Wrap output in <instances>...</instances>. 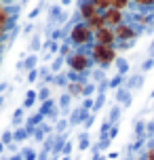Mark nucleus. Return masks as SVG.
Returning a JSON list of instances; mask_svg holds the SVG:
<instances>
[{"label":"nucleus","instance_id":"nucleus-1","mask_svg":"<svg viewBox=\"0 0 154 160\" xmlns=\"http://www.w3.org/2000/svg\"><path fill=\"white\" fill-rule=\"evenodd\" d=\"M89 55H91V61H93L95 68H101V70L108 72V68L114 65V61H116L118 51H116V47H105V44L93 42L89 47Z\"/></svg>","mask_w":154,"mask_h":160},{"label":"nucleus","instance_id":"nucleus-2","mask_svg":"<svg viewBox=\"0 0 154 160\" xmlns=\"http://www.w3.org/2000/svg\"><path fill=\"white\" fill-rule=\"evenodd\" d=\"M65 65H68V70H72L76 74H87L95 68L93 61H91L89 48H74L72 55L65 57Z\"/></svg>","mask_w":154,"mask_h":160},{"label":"nucleus","instance_id":"nucleus-3","mask_svg":"<svg viewBox=\"0 0 154 160\" xmlns=\"http://www.w3.org/2000/svg\"><path fill=\"white\" fill-rule=\"evenodd\" d=\"M68 42L76 48H89L93 44V32L89 30V25L76 21V23L68 30Z\"/></svg>","mask_w":154,"mask_h":160},{"label":"nucleus","instance_id":"nucleus-4","mask_svg":"<svg viewBox=\"0 0 154 160\" xmlns=\"http://www.w3.org/2000/svg\"><path fill=\"white\" fill-rule=\"evenodd\" d=\"M17 23V7H8V4H0V34L8 36V32L13 30V25Z\"/></svg>","mask_w":154,"mask_h":160},{"label":"nucleus","instance_id":"nucleus-5","mask_svg":"<svg viewBox=\"0 0 154 160\" xmlns=\"http://www.w3.org/2000/svg\"><path fill=\"white\" fill-rule=\"evenodd\" d=\"M114 34H116V42H125V40H137L144 34V30H139L137 25L125 21L118 28H114Z\"/></svg>","mask_w":154,"mask_h":160},{"label":"nucleus","instance_id":"nucleus-6","mask_svg":"<svg viewBox=\"0 0 154 160\" xmlns=\"http://www.w3.org/2000/svg\"><path fill=\"white\" fill-rule=\"evenodd\" d=\"M93 42H97V44H105V47H114V44H116V34H114L112 28L104 25L101 30L93 32Z\"/></svg>","mask_w":154,"mask_h":160},{"label":"nucleus","instance_id":"nucleus-7","mask_svg":"<svg viewBox=\"0 0 154 160\" xmlns=\"http://www.w3.org/2000/svg\"><path fill=\"white\" fill-rule=\"evenodd\" d=\"M101 15H104V21H105V25H108V28H118V25L121 23H125V21H127V15H125V13H122V11H116V8H108V11H104V13H101Z\"/></svg>","mask_w":154,"mask_h":160},{"label":"nucleus","instance_id":"nucleus-8","mask_svg":"<svg viewBox=\"0 0 154 160\" xmlns=\"http://www.w3.org/2000/svg\"><path fill=\"white\" fill-rule=\"evenodd\" d=\"M93 15H97L95 7L91 4V0H78V11H76V19L78 21H89Z\"/></svg>","mask_w":154,"mask_h":160},{"label":"nucleus","instance_id":"nucleus-9","mask_svg":"<svg viewBox=\"0 0 154 160\" xmlns=\"http://www.w3.org/2000/svg\"><path fill=\"white\" fill-rule=\"evenodd\" d=\"M38 65H40V57H38V53H28L25 57L19 59L17 70H19V72H30V70H36Z\"/></svg>","mask_w":154,"mask_h":160},{"label":"nucleus","instance_id":"nucleus-10","mask_svg":"<svg viewBox=\"0 0 154 160\" xmlns=\"http://www.w3.org/2000/svg\"><path fill=\"white\" fill-rule=\"evenodd\" d=\"M144 78H146V74H141V72H133V74H129L127 78H125V84L122 87L127 88V91H137V88H141L144 87Z\"/></svg>","mask_w":154,"mask_h":160},{"label":"nucleus","instance_id":"nucleus-11","mask_svg":"<svg viewBox=\"0 0 154 160\" xmlns=\"http://www.w3.org/2000/svg\"><path fill=\"white\" fill-rule=\"evenodd\" d=\"M89 110H82L80 105L78 108H74L72 112H70V116H68V122H70V127H82V122L89 118Z\"/></svg>","mask_w":154,"mask_h":160},{"label":"nucleus","instance_id":"nucleus-12","mask_svg":"<svg viewBox=\"0 0 154 160\" xmlns=\"http://www.w3.org/2000/svg\"><path fill=\"white\" fill-rule=\"evenodd\" d=\"M114 95H116V103L118 105H122V110H127V108H131V103H133V93L131 91H127L125 87H121V88H116L114 91Z\"/></svg>","mask_w":154,"mask_h":160},{"label":"nucleus","instance_id":"nucleus-13","mask_svg":"<svg viewBox=\"0 0 154 160\" xmlns=\"http://www.w3.org/2000/svg\"><path fill=\"white\" fill-rule=\"evenodd\" d=\"M36 103H38V93H36V88H28L25 95H23V103H21V108L28 112V110H32Z\"/></svg>","mask_w":154,"mask_h":160},{"label":"nucleus","instance_id":"nucleus-14","mask_svg":"<svg viewBox=\"0 0 154 160\" xmlns=\"http://www.w3.org/2000/svg\"><path fill=\"white\" fill-rule=\"evenodd\" d=\"M82 87H85V82H68L64 91L70 93L72 99H82Z\"/></svg>","mask_w":154,"mask_h":160},{"label":"nucleus","instance_id":"nucleus-15","mask_svg":"<svg viewBox=\"0 0 154 160\" xmlns=\"http://www.w3.org/2000/svg\"><path fill=\"white\" fill-rule=\"evenodd\" d=\"M42 34H32V38H30V42H28V53H40L42 48Z\"/></svg>","mask_w":154,"mask_h":160},{"label":"nucleus","instance_id":"nucleus-16","mask_svg":"<svg viewBox=\"0 0 154 160\" xmlns=\"http://www.w3.org/2000/svg\"><path fill=\"white\" fill-rule=\"evenodd\" d=\"M64 65H65V57L55 55V57H53V59L49 61V72H51V74H59V72H64Z\"/></svg>","mask_w":154,"mask_h":160},{"label":"nucleus","instance_id":"nucleus-17","mask_svg":"<svg viewBox=\"0 0 154 160\" xmlns=\"http://www.w3.org/2000/svg\"><path fill=\"white\" fill-rule=\"evenodd\" d=\"M114 65H116V74H122V76H129V74H131L129 59H125V57H116Z\"/></svg>","mask_w":154,"mask_h":160},{"label":"nucleus","instance_id":"nucleus-18","mask_svg":"<svg viewBox=\"0 0 154 160\" xmlns=\"http://www.w3.org/2000/svg\"><path fill=\"white\" fill-rule=\"evenodd\" d=\"M82 23H87V25H89V30H91V32H97V30H101V28L105 25V21H104V15H101V13H97V15H93V17H91L89 21H82Z\"/></svg>","mask_w":154,"mask_h":160},{"label":"nucleus","instance_id":"nucleus-19","mask_svg":"<svg viewBox=\"0 0 154 160\" xmlns=\"http://www.w3.org/2000/svg\"><path fill=\"white\" fill-rule=\"evenodd\" d=\"M23 124H25V110L19 105L15 112H13V116H11V127L17 128V127H23Z\"/></svg>","mask_w":154,"mask_h":160},{"label":"nucleus","instance_id":"nucleus-20","mask_svg":"<svg viewBox=\"0 0 154 160\" xmlns=\"http://www.w3.org/2000/svg\"><path fill=\"white\" fill-rule=\"evenodd\" d=\"M30 137H32V133H30L25 127H17L15 131H13V141H15V143H23V141H28Z\"/></svg>","mask_w":154,"mask_h":160},{"label":"nucleus","instance_id":"nucleus-21","mask_svg":"<svg viewBox=\"0 0 154 160\" xmlns=\"http://www.w3.org/2000/svg\"><path fill=\"white\" fill-rule=\"evenodd\" d=\"M121 116H122V105H118V103H114L112 108H110V112H108V122L110 124H118V120H121Z\"/></svg>","mask_w":154,"mask_h":160},{"label":"nucleus","instance_id":"nucleus-22","mask_svg":"<svg viewBox=\"0 0 154 160\" xmlns=\"http://www.w3.org/2000/svg\"><path fill=\"white\" fill-rule=\"evenodd\" d=\"M91 148V137L87 131H82V133H78V143H76V150L78 152H85V150H89Z\"/></svg>","mask_w":154,"mask_h":160},{"label":"nucleus","instance_id":"nucleus-23","mask_svg":"<svg viewBox=\"0 0 154 160\" xmlns=\"http://www.w3.org/2000/svg\"><path fill=\"white\" fill-rule=\"evenodd\" d=\"M105 97H108V93H97V95L93 97V110H91L93 114H99L101 110H104V105H105Z\"/></svg>","mask_w":154,"mask_h":160},{"label":"nucleus","instance_id":"nucleus-24","mask_svg":"<svg viewBox=\"0 0 154 160\" xmlns=\"http://www.w3.org/2000/svg\"><path fill=\"white\" fill-rule=\"evenodd\" d=\"M125 78L127 76H122V74H114L112 78H108V91H116V88H121L125 84Z\"/></svg>","mask_w":154,"mask_h":160},{"label":"nucleus","instance_id":"nucleus-25","mask_svg":"<svg viewBox=\"0 0 154 160\" xmlns=\"http://www.w3.org/2000/svg\"><path fill=\"white\" fill-rule=\"evenodd\" d=\"M55 105H57V101H55V99H47V101H42V103L38 105V112H40L42 116L47 118V116H49V114L53 112V108H55Z\"/></svg>","mask_w":154,"mask_h":160},{"label":"nucleus","instance_id":"nucleus-26","mask_svg":"<svg viewBox=\"0 0 154 160\" xmlns=\"http://www.w3.org/2000/svg\"><path fill=\"white\" fill-rule=\"evenodd\" d=\"M105 78H108V72H105V70H101V68H93V70H91V76H89L91 82H101V80H105Z\"/></svg>","mask_w":154,"mask_h":160},{"label":"nucleus","instance_id":"nucleus-27","mask_svg":"<svg viewBox=\"0 0 154 160\" xmlns=\"http://www.w3.org/2000/svg\"><path fill=\"white\" fill-rule=\"evenodd\" d=\"M68 127H70L68 118H64V116H61V118L53 124V133H55V135H61V133H65V131H68Z\"/></svg>","mask_w":154,"mask_h":160},{"label":"nucleus","instance_id":"nucleus-28","mask_svg":"<svg viewBox=\"0 0 154 160\" xmlns=\"http://www.w3.org/2000/svg\"><path fill=\"white\" fill-rule=\"evenodd\" d=\"M97 95V82H85V87H82V97H95Z\"/></svg>","mask_w":154,"mask_h":160},{"label":"nucleus","instance_id":"nucleus-29","mask_svg":"<svg viewBox=\"0 0 154 160\" xmlns=\"http://www.w3.org/2000/svg\"><path fill=\"white\" fill-rule=\"evenodd\" d=\"M133 128H135V131H133L135 139H137V137H144V135H146V120H144V118H137Z\"/></svg>","mask_w":154,"mask_h":160},{"label":"nucleus","instance_id":"nucleus-30","mask_svg":"<svg viewBox=\"0 0 154 160\" xmlns=\"http://www.w3.org/2000/svg\"><path fill=\"white\" fill-rule=\"evenodd\" d=\"M19 152H21V158L23 160H38V152H36L34 148H30V145H28V148H21Z\"/></svg>","mask_w":154,"mask_h":160},{"label":"nucleus","instance_id":"nucleus-31","mask_svg":"<svg viewBox=\"0 0 154 160\" xmlns=\"http://www.w3.org/2000/svg\"><path fill=\"white\" fill-rule=\"evenodd\" d=\"M36 93H38V103H42V101L51 99V87H49V84H42Z\"/></svg>","mask_w":154,"mask_h":160},{"label":"nucleus","instance_id":"nucleus-32","mask_svg":"<svg viewBox=\"0 0 154 160\" xmlns=\"http://www.w3.org/2000/svg\"><path fill=\"white\" fill-rule=\"evenodd\" d=\"M51 84H55V87H61V88H65V84H68V76H65V72H59V74H55L53 76V82Z\"/></svg>","mask_w":154,"mask_h":160},{"label":"nucleus","instance_id":"nucleus-33","mask_svg":"<svg viewBox=\"0 0 154 160\" xmlns=\"http://www.w3.org/2000/svg\"><path fill=\"white\" fill-rule=\"evenodd\" d=\"M133 44H135V40H125V42H116L114 47H116V51H118V53H127V51H131V48H133Z\"/></svg>","mask_w":154,"mask_h":160},{"label":"nucleus","instance_id":"nucleus-34","mask_svg":"<svg viewBox=\"0 0 154 160\" xmlns=\"http://www.w3.org/2000/svg\"><path fill=\"white\" fill-rule=\"evenodd\" d=\"M72 51H74V47L68 42V40H64L61 44H59V53L57 55H61V57H68V55H72Z\"/></svg>","mask_w":154,"mask_h":160},{"label":"nucleus","instance_id":"nucleus-35","mask_svg":"<svg viewBox=\"0 0 154 160\" xmlns=\"http://www.w3.org/2000/svg\"><path fill=\"white\" fill-rule=\"evenodd\" d=\"M32 139L36 141V143H42V141L47 139V133H44V128H42V127H36V128H34V133H32Z\"/></svg>","mask_w":154,"mask_h":160},{"label":"nucleus","instance_id":"nucleus-36","mask_svg":"<svg viewBox=\"0 0 154 160\" xmlns=\"http://www.w3.org/2000/svg\"><path fill=\"white\" fill-rule=\"evenodd\" d=\"M152 70H154V59H152V57H146V59L141 61L139 72H141V74H148V72H152Z\"/></svg>","mask_w":154,"mask_h":160},{"label":"nucleus","instance_id":"nucleus-37","mask_svg":"<svg viewBox=\"0 0 154 160\" xmlns=\"http://www.w3.org/2000/svg\"><path fill=\"white\" fill-rule=\"evenodd\" d=\"M112 127H114V124H110V122H108V118H104V122H101V127H99V139H105Z\"/></svg>","mask_w":154,"mask_h":160},{"label":"nucleus","instance_id":"nucleus-38","mask_svg":"<svg viewBox=\"0 0 154 160\" xmlns=\"http://www.w3.org/2000/svg\"><path fill=\"white\" fill-rule=\"evenodd\" d=\"M0 141H2L4 145L13 143V128H4V131H2V135H0Z\"/></svg>","mask_w":154,"mask_h":160},{"label":"nucleus","instance_id":"nucleus-39","mask_svg":"<svg viewBox=\"0 0 154 160\" xmlns=\"http://www.w3.org/2000/svg\"><path fill=\"white\" fill-rule=\"evenodd\" d=\"M38 76H40L38 74V68L36 70H30V72H25V82L28 84H34V82H38Z\"/></svg>","mask_w":154,"mask_h":160},{"label":"nucleus","instance_id":"nucleus-40","mask_svg":"<svg viewBox=\"0 0 154 160\" xmlns=\"http://www.w3.org/2000/svg\"><path fill=\"white\" fill-rule=\"evenodd\" d=\"M42 8H44V2H40V4H36V7H34L32 11H30V15H28V19H30V21H34V19H36V17H38V15L42 13Z\"/></svg>","mask_w":154,"mask_h":160},{"label":"nucleus","instance_id":"nucleus-41","mask_svg":"<svg viewBox=\"0 0 154 160\" xmlns=\"http://www.w3.org/2000/svg\"><path fill=\"white\" fill-rule=\"evenodd\" d=\"M95 116H97V114H93V112L89 114V118L82 122V131H87V133H89V128L93 127V124H95Z\"/></svg>","mask_w":154,"mask_h":160},{"label":"nucleus","instance_id":"nucleus-42","mask_svg":"<svg viewBox=\"0 0 154 160\" xmlns=\"http://www.w3.org/2000/svg\"><path fill=\"white\" fill-rule=\"evenodd\" d=\"M72 150H74V141H72V139H68V141L64 143V148H61V156H70Z\"/></svg>","mask_w":154,"mask_h":160},{"label":"nucleus","instance_id":"nucleus-43","mask_svg":"<svg viewBox=\"0 0 154 160\" xmlns=\"http://www.w3.org/2000/svg\"><path fill=\"white\" fill-rule=\"evenodd\" d=\"M82 110H93V97H82V103H80Z\"/></svg>","mask_w":154,"mask_h":160},{"label":"nucleus","instance_id":"nucleus-44","mask_svg":"<svg viewBox=\"0 0 154 160\" xmlns=\"http://www.w3.org/2000/svg\"><path fill=\"white\" fill-rule=\"evenodd\" d=\"M146 137H154V120H148L146 122Z\"/></svg>","mask_w":154,"mask_h":160},{"label":"nucleus","instance_id":"nucleus-45","mask_svg":"<svg viewBox=\"0 0 154 160\" xmlns=\"http://www.w3.org/2000/svg\"><path fill=\"white\" fill-rule=\"evenodd\" d=\"M118 131H121V127H118V124H114V127L110 128V133H108V139H110V141H114V139L118 137Z\"/></svg>","mask_w":154,"mask_h":160},{"label":"nucleus","instance_id":"nucleus-46","mask_svg":"<svg viewBox=\"0 0 154 160\" xmlns=\"http://www.w3.org/2000/svg\"><path fill=\"white\" fill-rule=\"evenodd\" d=\"M32 32H34V21H30V23H25V25H23L21 34H23V36H32Z\"/></svg>","mask_w":154,"mask_h":160},{"label":"nucleus","instance_id":"nucleus-47","mask_svg":"<svg viewBox=\"0 0 154 160\" xmlns=\"http://www.w3.org/2000/svg\"><path fill=\"white\" fill-rule=\"evenodd\" d=\"M97 93H108V78L97 82Z\"/></svg>","mask_w":154,"mask_h":160},{"label":"nucleus","instance_id":"nucleus-48","mask_svg":"<svg viewBox=\"0 0 154 160\" xmlns=\"http://www.w3.org/2000/svg\"><path fill=\"white\" fill-rule=\"evenodd\" d=\"M7 150H8V152H13V154H17V152H19V143H15V141H13V143L7 145Z\"/></svg>","mask_w":154,"mask_h":160},{"label":"nucleus","instance_id":"nucleus-49","mask_svg":"<svg viewBox=\"0 0 154 160\" xmlns=\"http://www.w3.org/2000/svg\"><path fill=\"white\" fill-rule=\"evenodd\" d=\"M146 160H154V148H148L146 150Z\"/></svg>","mask_w":154,"mask_h":160},{"label":"nucleus","instance_id":"nucleus-50","mask_svg":"<svg viewBox=\"0 0 154 160\" xmlns=\"http://www.w3.org/2000/svg\"><path fill=\"white\" fill-rule=\"evenodd\" d=\"M7 160H23V158H21V152H17V154H13V156L7 158Z\"/></svg>","mask_w":154,"mask_h":160},{"label":"nucleus","instance_id":"nucleus-51","mask_svg":"<svg viewBox=\"0 0 154 160\" xmlns=\"http://www.w3.org/2000/svg\"><path fill=\"white\" fill-rule=\"evenodd\" d=\"M7 88H8V82H0V95H2Z\"/></svg>","mask_w":154,"mask_h":160},{"label":"nucleus","instance_id":"nucleus-52","mask_svg":"<svg viewBox=\"0 0 154 160\" xmlns=\"http://www.w3.org/2000/svg\"><path fill=\"white\" fill-rule=\"evenodd\" d=\"M4 103H7V95H0V108H4Z\"/></svg>","mask_w":154,"mask_h":160},{"label":"nucleus","instance_id":"nucleus-53","mask_svg":"<svg viewBox=\"0 0 154 160\" xmlns=\"http://www.w3.org/2000/svg\"><path fill=\"white\" fill-rule=\"evenodd\" d=\"M13 2L15 0H0V4H8V7H13Z\"/></svg>","mask_w":154,"mask_h":160},{"label":"nucleus","instance_id":"nucleus-54","mask_svg":"<svg viewBox=\"0 0 154 160\" xmlns=\"http://www.w3.org/2000/svg\"><path fill=\"white\" fill-rule=\"evenodd\" d=\"M93 160H105V156H104V154H95V156H93Z\"/></svg>","mask_w":154,"mask_h":160},{"label":"nucleus","instance_id":"nucleus-55","mask_svg":"<svg viewBox=\"0 0 154 160\" xmlns=\"http://www.w3.org/2000/svg\"><path fill=\"white\" fill-rule=\"evenodd\" d=\"M72 2H74V0H61V7H70Z\"/></svg>","mask_w":154,"mask_h":160},{"label":"nucleus","instance_id":"nucleus-56","mask_svg":"<svg viewBox=\"0 0 154 160\" xmlns=\"http://www.w3.org/2000/svg\"><path fill=\"white\" fill-rule=\"evenodd\" d=\"M148 57H152V59H154V42H152V47H150V51H148Z\"/></svg>","mask_w":154,"mask_h":160},{"label":"nucleus","instance_id":"nucleus-57","mask_svg":"<svg viewBox=\"0 0 154 160\" xmlns=\"http://www.w3.org/2000/svg\"><path fill=\"white\" fill-rule=\"evenodd\" d=\"M4 152H7V145H4L2 141H0V154H4Z\"/></svg>","mask_w":154,"mask_h":160},{"label":"nucleus","instance_id":"nucleus-58","mask_svg":"<svg viewBox=\"0 0 154 160\" xmlns=\"http://www.w3.org/2000/svg\"><path fill=\"white\" fill-rule=\"evenodd\" d=\"M135 160H146V152H144V154H139V156H137Z\"/></svg>","mask_w":154,"mask_h":160},{"label":"nucleus","instance_id":"nucleus-59","mask_svg":"<svg viewBox=\"0 0 154 160\" xmlns=\"http://www.w3.org/2000/svg\"><path fill=\"white\" fill-rule=\"evenodd\" d=\"M2 47H4V40L0 38V51H2Z\"/></svg>","mask_w":154,"mask_h":160},{"label":"nucleus","instance_id":"nucleus-60","mask_svg":"<svg viewBox=\"0 0 154 160\" xmlns=\"http://www.w3.org/2000/svg\"><path fill=\"white\" fill-rule=\"evenodd\" d=\"M150 99H154V88H152V93H150Z\"/></svg>","mask_w":154,"mask_h":160},{"label":"nucleus","instance_id":"nucleus-61","mask_svg":"<svg viewBox=\"0 0 154 160\" xmlns=\"http://www.w3.org/2000/svg\"><path fill=\"white\" fill-rule=\"evenodd\" d=\"M4 160H7V158H4Z\"/></svg>","mask_w":154,"mask_h":160}]
</instances>
